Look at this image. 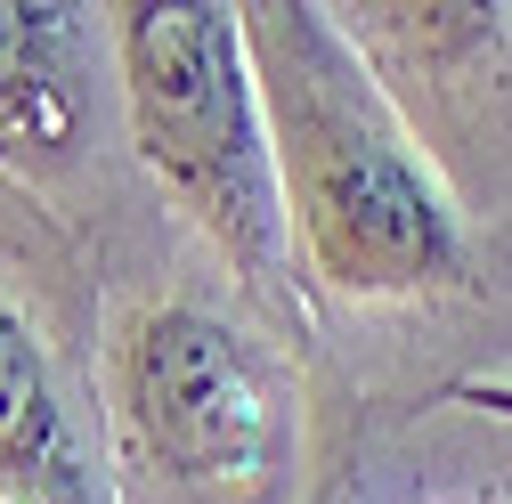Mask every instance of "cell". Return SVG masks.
Here are the masks:
<instances>
[{"label":"cell","instance_id":"obj_1","mask_svg":"<svg viewBox=\"0 0 512 504\" xmlns=\"http://www.w3.org/2000/svg\"><path fill=\"white\" fill-rule=\"evenodd\" d=\"M131 114L147 163L196 204L228 244L269 236V179H261V139L236 90V41L220 9H139L131 33Z\"/></svg>","mask_w":512,"mask_h":504},{"label":"cell","instance_id":"obj_2","mask_svg":"<svg viewBox=\"0 0 512 504\" xmlns=\"http://www.w3.org/2000/svg\"><path fill=\"white\" fill-rule=\"evenodd\" d=\"M293 187L342 285H415L423 269H439V212L423 179L382 147L374 122H358L317 90H301V122H293Z\"/></svg>","mask_w":512,"mask_h":504},{"label":"cell","instance_id":"obj_3","mask_svg":"<svg viewBox=\"0 0 512 504\" xmlns=\"http://www.w3.org/2000/svg\"><path fill=\"white\" fill-rule=\"evenodd\" d=\"M131 399L187 480H236L261 456V391L204 318H155L131 358Z\"/></svg>","mask_w":512,"mask_h":504},{"label":"cell","instance_id":"obj_4","mask_svg":"<svg viewBox=\"0 0 512 504\" xmlns=\"http://www.w3.org/2000/svg\"><path fill=\"white\" fill-rule=\"evenodd\" d=\"M0 131H66V98L49 66V25L33 9H0Z\"/></svg>","mask_w":512,"mask_h":504},{"label":"cell","instance_id":"obj_5","mask_svg":"<svg viewBox=\"0 0 512 504\" xmlns=\"http://www.w3.org/2000/svg\"><path fill=\"white\" fill-rule=\"evenodd\" d=\"M25 439H41V374H33L25 342L0 326V456L25 448Z\"/></svg>","mask_w":512,"mask_h":504}]
</instances>
